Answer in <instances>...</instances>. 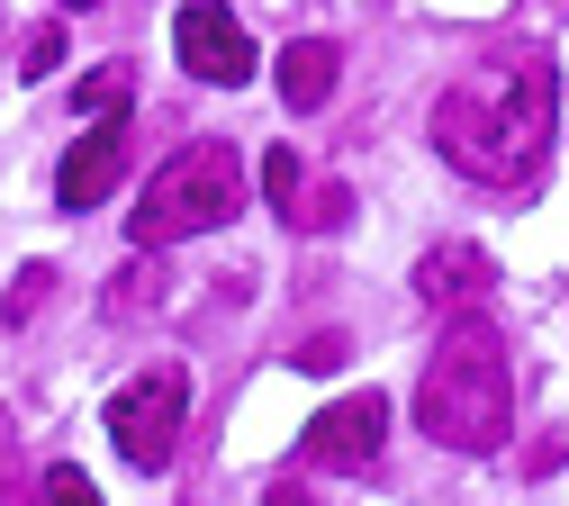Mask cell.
Returning <instances> with one entry per match:
<instances>
[{
  "mask_svg": "<svg viewBox=\"0 0 569 506\" xmlns=\"http://www.w3.org/2000/svg\"><path fill=\"white\" fill-rule=\"evenodd\" d=\"M163 289H172L163 262H154V271H146V262L118 271V280H109V317H146V308H163Z\"/></svg>",
  "mask_w": 569,
  "mask_h": 506,
  "instance_id": "10",
  "label": "cell"
},
{
  "mask_svg": "<svg viewBox=\"0 0 569 506\" xmlns=\"http://www.w3.org/2000/svg\"><path fill=\"white\" fill-rule=\"evenodd\" d=\"M262 190H271V208H280V217H290V227H299L308 172H299V155H290V145H271V155H262Z\"/></svg>",
  "mask_w": 569,
  "mask_h": 506,
  "instance_id": "11",
  "label": "cell"
},
{
  "mask_svg": "<svg viewBox=\"0 0 569 506\" xmlns=\"http://www.w3.org/2000/svg\"><path fill=\"white\" fill-rule=\"evenodd\" d=\"M127 91H136V72H127V63H91V72H82V109H91V118L127 109Z\"/></svg>",
  "mask_w": 569,
  "mask_h": 506,
  "instance_id": "12",
  "label": "cell"
},
{
  "mask_svg": "<svg viewBox=\"0 0 569 506\" xmlns=\"http://www.w3.org/2000/svg\"><path fill=\"white\" fill-rule=\"evenodd\" d=\"M416 425L435 434L443 453H497L507 444V425H516V361H507V344H497L488 317L443 326L435 361H425V380H416Z\"/></svg>",
  "mask_w": 569,
  "mask_h": 506,
  "instance_id": "2",
  "label": "cell"
},
{
  "mask_svg": "<svg viewBox=\"0 0 569 506\" xmlns=\"http://www.w3.org/2000/svg\"><path fill=\"white\" fill-rule=\"evenodd\" d=\"M380 444H389V398H380V389H352V398L317 407L308 434H299V453H308L317 470H371Z\"/></svg>",
  "mask_w": 569,
  "mask_h": 506,
  "instance_id": "6",
  "label": "cell"
},
{
  "mask_svg": "<svg viewBox=\"0 0 569 506\" xmlns=\"http://www.w3.org/2000/svg\"><path fill=\"white\" fill-rule=\"evenodd\" d=\"M118 172H127V109H109V118L82 127V145H73L63 172H54V199H63V208H100V199L118 190Z\"/></svg>",
  "mask_w": 569,
  "mask_h": 506,
  "instance_id": "7",
  "label": "cell"
},
{
  "mask_svg": "<svg viewBox=\"0 0 569 506\" xmlns=\"http://www.w3.org/2000/svg\"><path fill=\"white\" fill-rule=\"evenodd\" d=\"M172 54H181L190 82H208V91H244L253 82V37L218 10V0H190V10L172 19Z\"/></svg>",
  "mask_w": 569,
  "mask_h": 506,
  "instance_id": "5",
  "label": "cell"
},
{
  "mask_svg": "<svg viewBox=\"0 0 569 506\" xmlns=\"http://www.w3.org/2000/svg\"><path fill=\"white\" fill-rule=\"evenodd\" d=\"M343 361V335H317V344H299V371H335Z\"/></svg>",
  "mask_w": 569,
  "mask_h": 506,
  "instance_id": "17",
  "label": "cell"
},
{
  "mask_svg": "<svg viewBox=\"0 0 569 506\" xmlns=\"http://www.w3.org/2000/svg\"><path fill=\"white\" fill-rule=\"evenodd\" d=\"M63 10H91V0H63Z\"/></svg>",
  "mask_w": 569,
  "mask_h": 506,
  "instance_id": "19",
  "label": "cell"
},
{
  "mask_svg": "<svg viewBox=\"0 0 569 506\" xmlns=\"http://www.w3.org/2000/svg\"><path fill=\"white\" fill-rule=\"evenodd\" d=\"M262 506H308V488H299V479H271V488H262Z\"/></svg>",
  "mask_w": 569,
  "mask_h": 506,
  "instance_id": "18",
  "label": "cell"
},
{
  "mask_svg": "<svg viewBox=\"0 0 569 506\" xmlns=\"http://www.w3.org/2000/svg\"><path fill=\"white\" fill-rule=\"evenodd\" d=\"M497 289V271H488V254H470V245H435L416 262V299L425 308H479Z\"/></svg>",
  "mask_w": 569,
  "mask_h": 506,
  "instance_id": "8",
  "label": "cell"
},
{
  "mask_svg": "<svg viewBox=\"0 0 569 506\" xmlns=\"http://www.w3.org/2000/svg\"><path fill=\"white\" fill-rule=\"evenodd\" d=\"M0 506H28V470H19V425L0 407Z\"/></svg>",
  "mask_w": 569,
  "mask_h": 506,
  "instance_id": "14",
  "label": "cell"
},
{
  "mask_svg": "<svg viewBox=\"0 0 569 506\" xmlns=\"http://www.w3.org/2000/svg\"><path fill=\"white\" fill-rule=\"evenodd\" d=\"M551 118H560V82L542 54H479L435 91V155L479 181V190H533L542 155H551Z\"/></svg>",
  "mask_w": 569,
  "mask_h": 506,
  "instance_id": "1",
  "label": "cell"
},
{
  "mask_svg": "<svg viewBox=\"0 0 569 506\" xmlns=\"http://www.w3.org/2000/svg\"><path fill=\"white\" fill-rule=\"evenodd\" d=\"M335 63H343V54H335L326 37H299L290 54H280V100H290L299 118L326 109V100H335Z\"/></svg>",
  "mask_w": 569,
  "mask_h": 506,
  "instance_id": "9",
  "label": "cell"
},
{
  "mask_svg": "<svg viewBox=\"0 0 569 506\" xmlns=\"http://www.w3.org/2000/svg\"><path fill=\"white\" fill-rule=\"evenodd\" d=\"M19 63H28V72H54V63H63V28H28Z\"/></svg>",
  "mask_w": 569,
  "mask_h": 506,
  "instance_id": "16",
  "label": "cell"
},
{
  "mask_svg": "<svg viewBox=\"0 0 569 506\" xmlns=\"http://www.w3.org/2000/svg\"><path fill=\"white\" fill-rule=\"evenodd\" d=\"M181 416H190V380H181V361H146L136 380H118L109 389V444H118V462H136V470H163L172 462V444H181Z\"/></svg>",
  "mask_w": 569,
  "mask_h": 506,
  "instance_id": "4",
  "label": "cell"
},
{
  "mask_svg": "<svg viewBox=\"0 0 569 506\" xmlns=\"http://www.w3.org/2000/svg\"><path fill=\"white\" fill-rule=\"evenodd\" d=\"M46 289H54V271H46V262H28V271L10 280V299H0V317H10V326H28V317L46 308Z\"/></svg>",
  "mask_w": 569,
  "mask_h": 506,
  "instance_id": "13",
  "label": "cell"
},
{
  "mask_svg": "<svg viewBox=\"0 0 569 506\" xmlns=\"http://www.w3.org/2000/svg\"><path fill=\"white\" fill-rule=\"evenodd\" d=\"M236 208H244V155L218 145V136H199L172 163H154V181L136 190L127 236H136V254H163V245H190L208 227H227Z\"/></svg>",
  "mask_w": 569,
  "mask_h": 506,
  "instance_id": "3",
  "label": "cell"
},
{
  "mask_svg": "<svg viewBox=\"0 0 569 506\" xmlns=\"http://www.w3.org/2000/svg\"><path fill=\"white\" fill-rule=\"evenodd\" d=\"M46 506H100L91 470H82V462H54V470H46Z\"/></svg>",
  "mask_w": 569,
  "mask_h": 506,
  "instance_id": "15",
  "label": "cell"
}]
</instances>
